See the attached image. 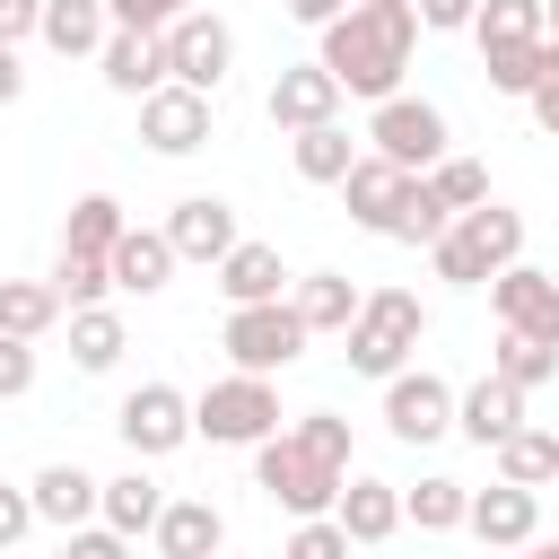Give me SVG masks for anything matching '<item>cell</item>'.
<instances>
[{"label":"cell","mask_w":559,"mask_h":559,"mask_svg":"<svg viewBox=\"0 0 559 559\" xmlns=\"http://www.w3.org/2000/svg\"><path fill=\"white\" fill-rule=\"evenodd\" d=\"M253 489L280 507V515H332L341 489H349V419L332 411H297L271 445H253Z\"/></svg>","instance_id":"cell-1"},{"label":"cell","mask_w":559,"mask_h":559,"mask_svg":"<svg viewBox=\"0 0 559 559\" xmlns=\"http://www.w3.org/2000/svg\"><path fill=\"white\" fill-rule=\"evenodd\" d=\"M419 52V9L411 0H349V17L323 26V70L341 79V96H402V70Z\"/></svg>","instance_id":"cell-2"},{"label":"cell","mask_w":559,"mask_h":559,"mask_svg":"<svg viewBox=\"0 0 559 559\" xmlns=\"http://www.w3.org/2000/svg\"><path fill=\"white\" fill-rule=\"evenodd\" d=\"M428 262H437V280H454V288H489L498 271L524 262V210H507V201L463 210V218L428 245Z\"/></svg>","instance_id":"cell-3"},{"label":"cell","mask_w":559,"mask_h":559,"mask_svg":"<svg viewBox=\"0 0 559 559\" xmlns=\"http://www.w3.org/2000/svg\"><path fill=\"white\" fill-rule=\"evenodd\" d=\"M341 341H349V376L393 384V376L411 367V349L428 341V306H419L411 288H367V306H358V323H349Z\"/></svg>","instance_id":"cell-4"},{"label":"cell","mask_w":559,"mask_h":559,"mask_svg":"<svg viewBox=\"0 0 559 559\" xmlns=\"http://www.w3.org/2000/svg\"><path fill=\"white\" fill-rule=\"evenodd\" d=\"M288 428V411H280V384L271 376H218V384H201L192 393V437H210V445H271Z\"/></svg>","instance_id":"cell-5"},{"label":"cell","mask_w":559,"mask_h":559,"mask_svg":"<svg viewBox=\"0 0 559 559\" xmlns=\"http://www.w3.org/2000/svg\"><path fill=\"white\" fill-rule=\"evenodd\" d=\"M306 323H297V306L280 297V306H227V323H218V349H227V367L236 376H280V367H297L306 358Z\"/></svg>","instance_id":"cell-6"},{"label":"cell","mask_w":559,"mask_h":559,"mask_svg":"<svg viewBox=\"0 0 559 559\" xmlns=\"http://www.w3.org/2000/svg\"><path fill=\"white\" fill-rule=\"evenodd\" d=\"M114 437L131 445V463L183 454V445H192V393H175V384H131L122 411H114Z\"/></svg>","instance_id":"cell-7"},{"label":"cell","mask_w":559,"mask_h":559,"mask_svg":"<svg viewBox=\"0 0 559 559\" xmlns=\"http://www.w3.org/2000/svg\"><path fill=\"white\" fill-rule=\"evenodd\" d=\"M367 148L393 157L402 175H428L437 157H454V148H445V114H437L428 96H384V105L367 114Z\"/></svg>","instance_id":"cell-8"},{"label":"cell","mask_w":559,"mask_h":559,"mask_svg":"<svg viewBox=\"0 0 559 559\" xmlns=\"http://www.w3.org/2000/svg\"><path fill=\"white\" fill-rule=\"evenodd\" d=\"M157 44H166V79H175V87L218 96V87H227V70H236V26H227V17H210V9L175 17Z\"/></svg>","instance_id":"cell-9"},{"label":"cell","mask_w":559,"mask_h":559,"mask_svg":"<svg viewBox=\"0 0 559 559\" xmlns=\"http://www.w3.org/2000/svg\"><path fill=\"white\" fill-rule=\"evenodd\" d=\"M384 428H393L402 445H437V437H454V384L428 376V367H402V376L384 384Z\"/></svg>","instance_id":"cell-10"},{"label":"cell","mask_w":559,"mask_h":559,"mask_svg":"<svg viewBox=\"0 0 559 559\" xmlns=\"http://www.w3.org/2000/svg\"><path fill=\"white\" fill-rule=\"evenodd\" d=\"M489 314H498V332H524V341L559 349V280L550 271H533V262L498 271L489 280Z\"/></svg>","instance_id":"cell-11"},{"label":"cell","mask_w":559,"mask_h":559,"mask_svg":"<svg viewBox=\"0 0 559 559\" xmlns=\"http://www.w3.org/2000/svg\"><path fill=\"white\" fill-rule=\"evenodd\" d=\"M262 114H271L288 140H297V131H323V122H341V79H332L323 61H288V70L271 79Z\"/></svg>","instance_id":"cell-12"},{"label":"cell","mask_w":559,"mask_h":559,"mask_svg":"<svg viewBox=\"0 0 559 559\" xmlns=\"http://www.w3.org/2000/svg\"><path fill=\"white\" fill-rule=\"evenodd\" d=\"M140 140H148L157 157H192V148H210V96L166 79L157 96H140Z\"/></svg>","instance_id":"cell-13"},{"label":"cell","mask_w":559,"mask_h":559,"mask_svg":"<svg viewBox=\"0 0 559 559\" xmlns=\"http://www.w3.org/2000/svg\"><path fill=\"white\" fill-rule=\"evenodd\" d=\"M166 245H175V262H227L245 236H236V210L218 201V192H183L175 210H166Z\"/></svg>","instance_id":"cell-14"},{"label":"cell","mask_w":559,"mask_h":559,"mask_svg":"<svg viewBox=\"0 0 559 559\" xmlns=\"http://www.w3.org/2000/svg\"><path fill=\"white\" fill-rule=\"evenodd\" d=\"M411 192H419V175H402V166L376 157V148H367V157L349 166V183H341V201H349V218H358L367 236H393V218L411 210Z\"/></svg>","instance_id":"cell-15"},{"label":"cell","mask_w":559,"mask_h":559,"mask_svg":"<svg viewBox=\"0 0 559 559\" xmlns=\"http://www.w3.org/2000/svg\"><path fill=\"white\" fill-rule=\"evenodd\" d=\"M463 533H480L489 550H524V542H542V489H515V480H489V489H472V515H463Z\"/></svg>","instance_id":"cell-16"},{"label":"cell","mask_w":559,"mask_h":559,"mask_svg":"<svg viewBox=\"0 0 559 559\" xmlns=\"http://www.w3.org/2000/svg\"><path fill=\"white\" fill-rule=\"evenodd\" d=\"M524 402H533V393H515L507 376H480V384L454 393V437H472L480 454H498V445L524 428Z\"/></svg>","instance_id":"cell-17"},{"label":"cell","mask_w":559,"mask_h":559,"mask_svg":"<svg viewBox=\"0 0 559 559\" xmlns=\"http://www.w3.org/2000/svg\"><path fill=\"white\" fill-rule=\"evenodd\" d=\"M332 524L349 533V550H376V542H393V533H402V489H393V480H376V472H349V489H341Z\"/></svg>","instance_id":"cell-18"},{"label":"cell","mask_w":559,"mask_h":559,"mask_svg":"<svg viewBox=\"0 0 559 559\" xmlns=\"http://www.w3.org/2000/svg\"><path fill=\"white\" fill-rule=\"evenodd\" d=\"M288 288H297V280H288L280 245H253V236H245V245L218 262V297H227V306H280Z\"/></svg>","instance_id":"cell-19"},{"label":"cell","mask_w":559,"mask_h":559,"mask_svg":"<svg viewBox=\"0 0 559 559\" xmlns=\"http://www.w3.org/2000/svg\"><path fill=\"white\" fill-rule=\"evenodd\" d=\"M26 498H35V515H44V524L79 533V524L105 507V480H96V472H79V463H44V472L26 480Z\"/></svg>","instance_id":"cell-20"},{"label":"cell","mask_w":559,"mask_h":559,"mask_svg":"<svg viewBox=\"0 0 559 559\" xmlns=\"http://www.w3.org/2000/svg\"><path fill=\"white\" fill-rule=\"evenodd\" d=\"M157 559H218L227 550V515L210 507V498H166V515H157Z\"/></svg>","instance_id":"cell-21"},{"label":"cell","mask_w":559,"mask_h":559,"mask_svg":"<svg viewBox=\"0 0 559 559\" xmlns=\"http://www.w3.org/2000/svg\"><path fill=\"white\" fill-rule=\"evenodd\" d=\"M96 70H105V87H114V96H131V105H140V96H157V87H166V44H157V35H122V26H114V35H105V52H96Z\"/></svg>","instance_id":"cell-22"},{"label":"cell","mask_w":559,"mask_h":559,"mask_svg":"<svg viewBox=\"0 0 559 559\" xmlns=\"http://www.w3.org/2000/svg\"><path fill=\"white\" fill-rule=\"evenodd\" d=\"M122 227H131V218H122V201H114V192H79V201H70V218H61V253H70V262H105V271H114Z\"/></svg>","instance_id":"cell-23"},{"label":"cell","mask_w":559,"mask_h":559,"mask_svg":"<svg viewBox=\"0 0 559 559\" xmlns=\"http://www.w3.org/2000/svg\"><path fill=\"white\" fill-rule=\"evenodd\" d=\"M105 35H114V9L105 0H44V35L35 44H52L61 61H96Z\"/></svg>","instance_id":"cell-24"},{"label":"cell","mask_w":559,"mask_h":559,"mask_svg":"<svg viewBox=\"0 0 559 559\" xmlns=\"http://www.w3.org/2000/svg\"><path fill=\"white\" fill-rule=\"evenodd\" d=\"M166 280H175L166 227H122V245H114V288H122V297H157Z\"/></svg>","instance_id":"cell-25"},{"label":"cell","mask_w":559,"mask_h":559,"mask_svg":"<svg viewBox=\"0 0 559 559\" xmlns=\"http://www.w3.org/2000/svg\"><path fill=\"white\" fill-rule=\"evenodd\" d=\"M288 306H297L306 332H349L358 306H367V288H349V271H306V280L288 288Z\"/></svg>","instance_id":"cell-26"},{"label":"cell","mask_w":559,"mask_h":559,"mask_svg":"<svg viewBox=\"0 0 559 559\" xmlns=\"http://www.w3.org/2000/svg\"><path fill=\"white\" fill-rule=\"evenodd\" d=\"M157 515H166V489L131 463V472H114L105 480V507H96V524H114L122 542H140V533H157Z\"/></svg>","instance_id":"cell-27"},{"label":"cell","mask_w":559,"mask_h":559,"mask_svg":"<svg viewBox=\"0 0 559 559\" xmlns=\"http://www.w3.org/2000/svg\"><path fill=\"white\" fill-rule=\"evenodd\" d=\"M122 349H131V332H122L114 306H79V314H70V358H79V376H114Z\"/></svg>","instance_id":"cell-28"},{"label":"cell","mask_w":559,"mask_h":559,"mask_svg":"<svg viewBox=\"0 0 559 559\" xmlns=\"http://www.w3.org/2000/svg\"><path fill=\"white\" fill-rule=\"evenodd\" d=\"M61 314H70V306H61L52 280H0V332H9V341H44Z\"/></svg>","instance_id":"cell-29"},{"label":"cell","mask_w":559,"mask_h":559,"mask_svg":"<svg viewBox=\"0 0 559 559\" xmlns=\"http://www.w3.org/2000/svg\"><path fill=\"white\" fill-rule=\"evenodd\" d=\"M288 157H297V175H306V183H349V166H358L367 148L349 140V122H323V131H297V140H288Z\"/></svg>","instance_id":"cell-30"},{"label":"cell","mask_w":559,"mask_h":559,"mask_svg":"<svg viewBox=\"0 0 559 559\" xmlns=\"http://www.w3.org/2000/svg\"><path fill=\"white\" fill-rule=\"evenodd\" d=\"M498 480H515V489H550L559 480V428H515L507 445H498Z\"/></svg>","instance_id":"cell-31"},{"label":"cell","mask_w":559,"mask_h":559,"mask_svg":"<svg viewBox=\"0 0 559 559\" xmlns=\"http://www.w3.org/2000/svg\"><path fill=\"white\" fill-rule=\"evenodd\" d=\"M463 515H472V489L445 480V472H428L419 489H402V524H419V533H463Z\"/></svg>","instance_id":"cell-32"},{"label":"cell","mask_w":559,"mask_h":559,"mask_svg":"<svg viewBox=\"0 0 559 559\" xmlns=\"http://www.w3.org/2000/svg\"><path fill=\"white\" fill-rule=\"evenodd\" d=\"M542 70H550V35H542V44H489V52H480V79H489L498 96H533Z\"/></svg>","instance_id":"cell-33"},{"label":"cell","mask_w":559,"mask_h":559,"mask_svg":"<svg viewBox=\"0 0 559 559\" xmlns=\"http://www.w3.org/2000/svg\"><path fill=\"white\" fill-rule=\"evenodd\" d=\"M419 183L437 192V210H445V218H463V210H480V201H489V166H480V157H437Z\"/></svg>","instance_id":"cell-34"},{"label":"cell","mask_w":559,"mask_h":559,"mask_svg":"<svg viewBox=\"0 0 559 559\" xmlns=\"http://www.w3.org/2000/svg\"><path fill=\"white\" fill-rule=\"evenodd\" d=\"M489 376H507L515 393H533V384H550V376H559V349H542V341H524V332H498Z\"/></svg>","instance_id":"cell-35"},{"label":"cell","mask_w":559,"mask_h":559,"mask_svg":"<svg viewBox=\"0 0 559 559\" xmlns=\"http://www.w3.org/2000/svg\"><path fill=\"white\" fill-rule=\"evenodd\" d=\"M472 35H480V52H489V44H542L550 26H542V0H480Z\"/></svg>","instance_id":"cell-36"},{"label":"cell","mask_w":559,"mask_h":559,"mask_svg":"<svg viewBox=\"0 0 559 559\" xmlns=\"http://www.w3.org/2000/svg\"><path fill=\"white\" fill-rule=\"evenodd\" d=\"M52 288H61V306L79 314V306H105V297H114V271H105V262H70V253H61V262H52Z\"/></svg>","instance_id":"cell-37"},{"label":"cell","mask_w":559,"mask_h":559,"mask_svg":"<svg viewBox=\"0 0 559 559\" xmlns=\"http://www.w3.org/2000/svg\"><path fill=\"white\" fill-rule=\"evenodd\" d=\"M280 559H349V533H341L332 515H306V524H288Z\"/></svg>","instance_id":"cell-38"},{"label":"cell","mask_w":559,"mask_h":559,"mask_svg":"<svg viewBox=\"0 0 559 559\" xmlns=\"http://www.w3.org/2000/svg\"><path fill=\"white\" fill-rule=\"evenodd\" d=\"M105 9H114V26H122V35H166V26H175V17H192L201 0H105Z\"/></svg>","instance_id":"cell-39"},{"label":"cell","mask_w":559,"mask_h":559,"mask_svg":"<svg viewBox=\"0 0 559 559\" xmlns=\"http://www.w3.org/2000/svg\"><path fill=\"white\" fill-rule=\"evenodd\" d=\"M445 227H454V218H445V210H437V192L419 183V192H411V210L393 218V245H437Z\"/></svg>","instance_id":"cell-40"},{"label":"cell","mask_w":559,"mask_h":559,"mask_svg":"<svg viewBox=\"0 0 559 559\" xmlns=\"http://www.w3.org/2000/svg\"><path fill=\"white\" fill-rule=\"evenodd\" d=\"M35 524H44V515H35V498H26L17 480H0V559H9V550H17Z\"/></svg>","instance_id":"cell-41"},{"label":"cell","mask_w":559,"mask_h":559,"mask_svg":"<svg viewBox=\"0 0 559 559\" xmlns=\"http://www.w3.org/2000/svg\"><path fill=\"white\" fill-rule=\"evenodd\" d=\"M17 393H35V341L0 332V402H17Z\"/></svg>","instance_id":"cell-42"},{"label":"cell","mask_w":559,"mask_h":559,"mask_svg":"<svg viewBox=\"0 0 559 559\" xmlns=\"http://www.w3.org/2000/svg\"><path fill=\"white\" fill-rule=\"evenodd\" d=\"M419 9V35H463L480 17V0H411Z\"/></svg>","instance_id":"cell-43"},{"label":"cell","mask_w":559,"mask_h":559,"mask_svg":"<svg viewBox=\"0 0 559 559\" xmlns=\"http://www.w3.org/2000/svg\"><path fill=\"white\" fill-rule=\"evenodd\" d=\"M61 559H131V542H122L114 524H79V533L61 542Z\"/></svg>","instance_id":"cell-44"},{"label":"cell","mask_w":559,"mask_h":559,"mask_svg":"<svg viewBox=\"0 0 559 559\" xmlns=\"http://www.w3.org/2000/svg\"><path fill=\"white\" fill-rule=\"evenodd\" d=\"M524 114H533L542 140H559V44H550V70H542V87L524 96Z\"/></svg>","instance_id":"cell-45"},{"label":"cell","mask_w":559,"mask_h":559,"mask_svg":"<svg viewBox=\"0 0 559 559\" xmlns=\"http://www.w3.org/2000/svg\"><path fill=\"white\" fill-rule=\"evenodd\" d=\"M26 35H44V0H0V44L17 52Z\"/></svg>","instance_id":"cell-46"},{"label":"cell","mask_w":559,"mask_h":559,"mask_svg":"<svg viewBox=\"0 0 559 559\" xmlns=\"http://www.w3.org/2000/svg\"><path fill=\"white\" fill-rule=\"evenodd\" d=\"M280 9H288L297 26H314V35H323L332 17H349V0H280Z\"/></svg>","instance_id":"cell-47"},{"label":"cell","mask_w":559,"mask_h":559,"mask_svg":"<svg viewBox=\"0 0 559 559\" xmlns=\"http://www.w3.org/2000/svg\"><path fill=\"white\" fill-rule=\"evenodd\" d=\"M17 96H26V70H17V52L0 44V105H17Z\"/></svg>","instance_id":"cell-48"},{"label":"cell","mask_w":559,"mask_h":559,"mask_svg":"<svg viewBox=\"0 0 559 559\" xmlns=\"http://www.w3.org/2000/svg\"><path fill=\"white\" fill-rule=\"evenodd\" d=\"M515 559H559V542H524V550H515Z\"/></svg>","instance_id":"cell-49"},{"label":"cell","mask_w":559,"mask_h":559,"mask_svg":"<svg viewBox=\"0 0 559 559\" xmlns=\"http://www.w3.org/2000/svg\"><path fill=\"white\" fill-rule=\"evenodd\" d=\"M542 26H550V44H559V0H542Z\"/></svg>","instance_id":"cell-50"},{"label":"cell","mask_w":559,"mask_h":559,"mask_svg":"<svg viewBox=\"0 0 559 559\" xmlns=\"http://www.w3.org/2000/svg\"><path fill=\"white\" fill-rule=\"evenodd\" d=\"M550 489H559V480H550Z\"/></svg>","instance_id":"cell-51"}]
</instances>
